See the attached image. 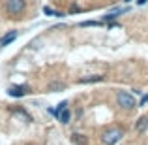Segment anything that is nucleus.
<instances>
[{"label":"nucleus","mask_w":148,"mask_h":145,"mask_svg":"<svg viewBox=\"0 0 148 145\" xmlns=\"http://www.w3.org/2000/svg\"><path fill=\"white\" fill-rule=\"evenodd\" d=\"M122 138H124V130L118 128V126L107 128V130L101 134V142H103V145H116Z\"/></svg>","instance_id":"nucleus-1"},{"label":"nucleus","mask_w":148,"mask_h":145,"mask_svg":"<svg viewBox=\"0 0 148 145\" xmlns=\"http://www.w3.org/2000/svg\"><path fill=\"white\" fill-rule=\"evenodd\" d=\"M4 10H6L8 15L17 17V15H21L26 10V0H6L4 2Z\"/></svg>","instance_id":"nucleus-2"},{"label":"nucleus","mask_w":148,"mask_h":145,"mask_svg":"<svg viewBox=\"0 0 148 145\" xmlns=\"http://www.w3.org/2000/svg\"><path fill=\"white\" fill-rule=\"evenodd\" d=\"M116 102H118V105L122 109H126V111H131L133 108H137L135 96L130 94V92H126V91H118L116 92Z\"/></svg>","instance_id":"nucleus-3"},{"label":"nucleus","mask_w":148,"mask_h":145,"mask_svg":"<svg viewBox=\"0 0 148 145\" xmlns=\"http://www.w3.org/2000/svg\"><path fill=\"white\" fill-rule=\"evenodd\" d=\"M25 94H28V87L26 85H11L8 89V96H11V98H23Z\"/></svg>","instance_id":"nucleus-4"},{"label":"nucleus","mask_w":148,"mask_h":145,"mask_svg":"<svg viewBox=\"0 0 148 145\" xmlns=\"http://www.w3.org/2000/svg\"><path fill=\"white\" fill-rule=\"evenodd\" d=\"M17 30H10V32H6L2 38H0V47H6V45H10V44H13L15 40H17Z\"/></svg>","instance_id":"nucleus-5"},{"label":"nucleus","mask_w":148,"mask_h":145,"mask_svg":"<svg viewBox=\"0 0 148 145\" xmlns=\"http://www.w3.org/2000/svg\"><path fill=\"white\" fill-rule=\"evenodd\" d=\"M99 81H103V76H99V74H96V76H84L79 79V83H99Z\"/></svg>","instance_id":"nucleus-6"},{"label":"nucleus","mask_w":148,"mask_h":145,"mask_svg":"<svg viewBox=\"0 0 148 145\" xmlns=\"http://www.w3.org/2000/svg\"><path fill=\"white\" fill-rule=\"evenodd\" d=\"M66 87H68V85L62 83V81H53V83L47 85V91H49V92H58V91H64Z\"/></svg>","instance_id":"nucleus-7"},{"label":"nucleus","mask_w":148,"mask_h":145,"mask_svg":"<svg viewBox=\"0 0 148 145\" xmlns=\"http://www.w3.org/2000/svg\"><path fill=\"white\" fill-rule=\"evenodd\" d=\"M135 130L141 132V134L148 130V117H141V119H139L137 123H135Z\"/></svg>","instance_id":"nucleus-8"},{"label":"nucleus","mask_w":148,"mask_h":145,"mask_svg":"<svg viewBox=\"0 0 148 145\" xmlns=\"http://www.w3.org/2000/svg\"><path fill=\"white\" fill-rule=\"evenodd\" d=\"M43 13L47 15V17H64V11H58V10H53L51 6H43Z\"/></svg>","instance_id":"nucleus-9"},{"label":"nucleus","mask_w":148,"mask_h":145,"mask_svg":"<svg viewBox=\"0 0 148 145\" xmlns=\"http://www.w3.org/2000/svg\"><path fill=\"white\" fill-rule=\"evenodd\" d=\"M58 121H60L62 124H68L69 121H71V111H69V109H64V111H60L58 113V117H56Z\"/></svg>","instance_id":"nucleus-10"},{"label":"nucleus","mask_w":148,"mask_h":145,"mask_svg":"<svg viewBox=\"0 0 148 145\" xmlns=\"http://www.w3.org/2000/svg\"><path fill=\"white\" fill-rule=\"evenodd\" d=\"M71 142L75 143V145H88L86 136H83V134H73L71 136Z\"/></svg>","instance_id":"nucleus-11"},{"label":"nucleus","mask_w":148,"mask_h":145,"mask_svg":"<svg viewBox=\"0 0 148 145\" xmlns=\"http://www.w3.org/2000/svg\"><path fill=\"white\" fill-rule=\"evenodd\" d=\"M103 21H83L79 23V26H99Z\"/></svg>","instance_id":"nucleus-12"},{"label":"nucleus","mask_w":148,"mask_h":145,"mask_svg":"<svg viewBox=\"0 0 148 145\" xmlns=\"http://www.w3.org/2000/svg\"><path fill=\"white\" fill-rule=\"evenodd\" d=\"M64 109H68V102H60V104H58L56 105V109H54V111H56V117H58V113H60V111H64Z\"/></svg>","instance_id":"nucleus-13"},{"label":"nucleus","mask_w":148,"mask_h":145,"mask_svg":"<svg viewBox=\"0 0 148 145\" xmlns=\"http://www.w3.org/2000/svg\"><path fill=\"white\" fill-rule=\"evenodd\" d=\"M148 104V94H145V96H141V100H139V108H145V105Z\"/></svg>","instance_id":"nucleus-14"},{"label":"nucleus","mask_w":148,"mask_h":145,"mask_svg":"<svg viewBox=\"0 0 148 145\" xmlns=\"http://www.w3.org/2000/svg\"><path fill=\"white\" fill-rule=\"evenodd\" d=\"M79 11H83V10H81L79 6H75V4H73V6L69 8V13H79Z\"/></svg>","instance_id":"nucleus-15"},{"label":"nucleus","mask_w":148,"mask_h":145,"mask_svg":"<svg viewBox=\"0 0 148 145\" xmlns=\"http://www.w3.org/2000/svg\"><path fill=\"white\" fill-rule=\"evenodd\" d=\"M148 2V0H137V4H139V6H143V4H146Z\"/></svg>","instance_id":"nucleus-16"},{"label":"nucleus","mask_w":148,"mask_h":145,"mask_svg":"<svg viewBox=\"0 0 148 145\" xmlns=\"http://www.w3.org/2000/svg\"><path fill=\"white\" fill-rule=\"evenodd\" d=\"M124 2H126V4H130V2H131V0H124Z\"/></svg>","instance_id":"nucleus-17"}]
</instances>
